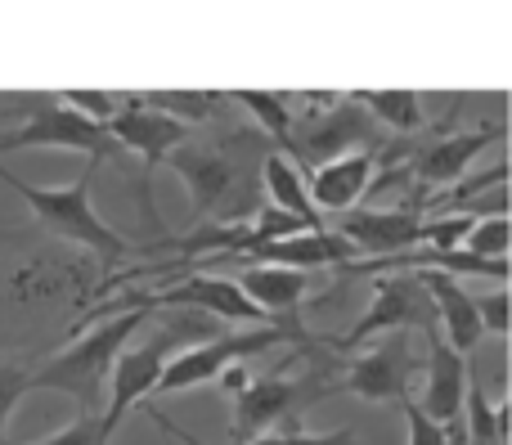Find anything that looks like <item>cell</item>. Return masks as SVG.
I'll return each instance as SVG.
<instances>
[{"label": "cell", "mask_w": 512, "mask_h": 445, "mask_svg": "<svg viewBox=\"0 0 512 445\" xmlns=\"http://www.w3.org/2000/svg\"><path fill=\"white\" fill-rule=\"evenodd\" d=\"M310 279L315 275H306V270H288V266H243L234 284H239V293L248 297L274 329L292 333L297 342H310V333L297 324V311H301V302H306Z\"/></svg>", "instance_id": "obj_11"}, {"label": "cell", "mask_w": 512, "mask_h": 445, "mask_svg": "<svg viewBox=\"0 0 512 445\" xmlns=\"http://www.w3.org/2000/svg\"><path fill=\"white\" fill-rule=\"evenodd\" d=\"M427 383H423V401L418 410L432 423H454L463 419V396H468V360L441 338V333H427Z\"/></svg>", "instance_id": "obj_14"}, {"label": "cell", "mask_w": 512, "mask_h": 445, "mask_svg": "<svg viewBox=\"0 0 512 445\" xmlns=\"http://www.w3.org/2000/svg\"><path fill=\"white\" fill-rule=\"evenodd\" d=\"M261 180H265V194H270V207H279L283 216H292V221H301L306 230H328V221L315 212V203H310V189H306V176L297 171V162L288 158V153H265L261 162Z\"/></svg>", "instance_id": "obj_16"}, {"label": "cell", "mask_w": 512, "mask_h": 445, "mask_svg": "<svg viewBox=\"0 0 512 445\" xmlns=\"http://www.w3.org/2000/svg\"><path fill=\"white\" fill-rule=\"evenodd\" d=\"M351 99L364 108V117L382 122L400 140L423 131V104H418L414 90H351Z\"/></svg>", "instance_id": "obj_17"}, {"label": "cell", "mask_w": 512, "mask_h": 445, "mask_svg": "<svg viewBox=\"0 0 512 445\" xmlns=\"http://www.w3.org/2000/svg\"><path fill=\"white\" fill-rule=\"evenodd\" d=\"M144 320H149V311H122V315L99 320L95 329L81 333L72 347H63L59 356L41 360V365L32 369V387H50V392L72 396V401H81V410L99 419L113 360L131 347V338L144 329Z\"/></svg>", "instance_id": "obj_1"}, {"label": "cell", "mask_w": 512, "mask_h": 445, "mask_svg": "<svg viewBox=\"0 0 512 445\" xmlns=\"http://www.w3.org/2000/svg\"><path fill=\"white\" fill-rule=\"evenodd\" d=\"M328 392H337V383H328L324 374H301V378H288L279 374H265V378H252L239 396H234V428L230 437L234 441H252L261 432L279 428V423H292L310 410L315 401H324Z\"/></svg>", "instance_id": "obj_3"}, {"label": "cell", "mask_w": 512, "mask_h": 445, "mask_svg": "<svg viewBox=\"0 0 512 445\" xmlns=\"http://www.w3.org/2000/svg\"><path fill=\"white\" fill-rule=\"evenodd\" d=\"M472 306H477L481 333L508 338V324H512V297H508V288H495V293H472Z\"/></svg>", "instance_id": "obj_24"}, {"label": "cell", "mask_w": 512, "mask_h": 445, "mask_svg": "<svg viewBox=\"0 0 512 445\" xmlns=\"http://www.w3.org/2000/svg\"><path fill=\"white\" fill-rule=\"evenodd\" d=\"M234 99H239V104L256 117V126H261V131L270 135L283 153H288L292 117H297V113H292V99L288 95H270V90H234Z\"/></svg>", "instance_id": "obj_19"}, {"label": "cell", "mask_w": 512, "mask_h": 445, "mask_svg": "<svg viewBox=\"0 0 512 445\" xmlns=\"http://www.w3.org/2000/svg\"><path fill=\"white\" fill-rule=\"evenodd\" d=\"M409 329L436 333V306L427 297L423 279L414 270L409 275H373V306L351 324V333L337 347H355L369 333H409Z\"/></svg>", "instance_id": "obj_7"}, {"label": "cell", "mask_w": 512, "mask_h": 445, "mask_svg": "<svg viewBox=\"0 0 512 445\" xmlns=\"http://www.w3.org/2000/svg\"><path fill=\"white\" fill-rule=\"evenodd\" d=\"M414 369H418V356L405 347V342L391 338L387 347L346 360L337 392H351L369 405H400L409 396V378H414Z\"/></svg>", "instance_id": "obj_10"}, {"label": "cell", "mask_w": 512, "mask_h": 445, "mask_svg": "<svg viewBox=\"0 0 512 445\" xmlns=\"http://www.w3.org/2000/svg\"><path fill=\"white\" fill-rule=\"evenodd\" d=\"M328 230L355 248V261H391L414 252L423 239V216L414 207H351L333 216Z\"/></svg>", "instance_id": "obj_8"}, {"label": "cell", "mask_w": 512, "mask_h": 445, "mask_svg": "<svg viewBox=\"0 0 512 445\" xmlns=\"http://www.w3.org/2000/svg\"><path fill=\"white\" fill-rule=\"evenodd\" d=\"M32 445H104V441H99V419L95 414H81V419L68 423L63 432H54V437H45V441H32Z\"/></svg>", "instance_id": "obj_27"}, {"label": "cell", "mask_w": 512, "mask_h": 445, "mask_svg": "<svg viewBox=\"0 0 512 445\" xmlns=\"http://www.w3.org/2000/svg\"><path fill=\"white\" fill-rule=\"evenodd\" d=\"M306 108H310L306 117H292L288 153L301 162H310V167L333 162V158H342V153H360L364 140H373V126L355 99L310 95Z\"/></svg>", "instance_id": "obj_5"}, {"label": "cell", "mask_w": 512, "mask_h": 445, "mask_svg": "<svg viewBox=\"0 0 512 445\" xmlns=\"http://www.w3.org/2000/svg\"><path fill=\"white\" fill-rule=\"evenodd\" d=\"M90 176H95V167H86L72 185L41 189V185H27L23 176H9V167H0V180L32 207V216L45 225V230L68 239V243H77V248H86V252H95L99 266L113 270L117 261H126L131 252H144V248H135L131 239H122L117 230H108V225L99 221L95 203H90Z\"/></svg>", "instance_id": "obj_2"}, {"label": "cell", "mask_w": 512, "mask_h": 445, "mask_svg": "<svg viewBox=\"0 0 512 445\" xmlns=\"http://www.w3.org/2000/svg\"><path fill=\"white\" fill-rule=\"evenodd\" d=\"M508 243H512L508 216H486V221H472V230L463 234L459 248L481 261H508Z\"/></svg>", "instance_id": "obj_20"}, {"label": "cell", "mask_w": 512, "mask_h": 445, "mask_svg": "<svg viewBox=\"0 0 512 445\" xmlns=\"http://www.w3.org/2000/svg\"><path fill=\"white\" fill-rule=\"evenodd\" d=\"M283 342H297L292 333L274 329H248V333H225V338H207L203 347H185L162 365L158 383H153V396H171V392H189V387H207L221 378L225 365H243L256 351H270V347H283Z\"/></svg>", "instance_id": "obj_4"}, {"label": "cell", "mask_w": 512, "mask_h": 445, "mask_svg": "<svg viewBox=\"0 0 512 445\" xmlns=\"http://www.w3.org/2000/svg\"><path fill=\"white\" fill-rule=\"evenodd\" d=\"M135 99H140L144 108H153V113L180 122L185 131L194 122H207V117L216 113V104H221L212 90H153V95H135Z\"/></svg>", "instance_id": "obj_18"}, {"label": "cell", "mask_w": 512, "mask_h": 445, "mask_svg": "<svg viewBox=\"0 0 512 445\" xmlns=\"http://www.w3.org/2000/svg\"><path fill=\"white\" fill-rule=\"evenodd\" d=\"M400 410H405L409 445H450V437H445V428H441V423H432L423 410H418L414 396H405V401H400Z\"/></svg>", "instance_id": "obj_26"}, {"label": "cell", "mask_w": 512, "mask_h": 445, "mask_svg": "<svg viewBox=\"0 0 512 445\" xmlns=\"http://www.w3.org/2000/svg\"><path fill=\"white\" fill-rule=\"evenodd\" d=\"M54 99H59L63 108H72L77 117H86V122H99V126H108V122H113V113L122 108V99L104 95V90H59Z\"/></svg>", "instance_id": "obj_23"}, {"label": "cell", "mask_w": 512, "mask_h": 445, "mask_svg": "<svg viewBox=\"0 0 512 445\" xmlns=\"http://www.w3.org/2000/svg\"><path fill=\"white\" fill-rule=\"evenodd\" d=\"M104 131L113 135L122 153H135V158L144 162V171H153L158 162H167L171 149H180V144L189 140L185 126L171 122V117H162V113H153V108H144L135 95L122 99V108L113 113V122H108Z\"/></svg>", "instance_id": "obj_12"}, {"label": "cell", "mask_w": 512, "mask_h": 445, "mask_svg": "<svg viewBox=\"0 0 512 445\" xmlns=\"http://www.w3.org/2000/svg\"><path fill=\"white\" fill-rule=\"evenodd\" d=\"M378 167H382V158H378L373 149L342 153V158H333V162H319V167L310 171V180H306L315 212L324 216V221H333V216L351 212V207L364 198V189L373 185Z\"/></svg>", "instance_id": "obj_13"}, {"label": "cell", "mask_w": 512, "mask_h": 445, "mask_svg": "<svg viewBox=\"0 0 512 445\" xmlns=\"http://www.w3.org/2000/svg\"><path fill=\"white\" fill-rule=\"evenodd\" d=\"M248 383H252V378H248V369H243V365H225L221 378H216V387H221L225 396H239Z\"/></svg>", "instance_id": "obj_28"}, {"label": "cell", "mask_w": 512, "mask_h": 445, "mask_svg": "<svg viewBox=\"0 0 512 445\" xmlns=\"http://www.w3.org/2000/svg\"><path fill=\"white\" fill-rule=\"evenodd\" d=\"M468 230H472V216H432V221H423L418 248H459Z\"/></svg>", "instance_id": "obj_25"}, {"label": "cell", "mask_w": 512, "mask_h": 445, "mask_svg": "<svg viewBox=\"0 0 512 445\" xmlns=\"http://www.w3.org/2000/svg\"><path fill=\"white\" fill-rule=\"evenodd\" d=\"M504 140V131L495 126H481V131H454V135H441V140L423 144V149L414 153V176L423 180L427 189H450L459 185L463 176H468L472 158H477L486 144Z\"/></svg>", "instance_id": "obj_15"}, {"label": "cell", "mask_w": 512, "mask_h": 445, "mask_svg": "<svg viewBox=\"0 0 512 445\" xmlns=\"http://www.w3.org/2000/svg\"><path fill=\"white\" fill-rule=\"evenodd\" d=\"M243 445H364V441L355 437V428L324 432V437H315V432L301 428V419H292V423H279V428L261 432V437H252V441H243Z\"/></svg>", "instance_id": "obj_21"}, {"label": "cell", "mask_w": 512, "mask_h": 445, "mask_svg": "<svg viewBox=\"0 0 512 445\" xmlns=\"http://www.w3.org/2000/svg\"><path fill=\"white\" fill-rule=\"evenodd\" d=\"M32 392V365L23 360H5L0 365V445H5V428H9V414L18 410V401Z\"/></svg>", "instance_id": "obj_22"}, {"label": "cell", "mask_w": 512, "mask_h": 445, "mask_svg": "<svg viewBox=\"0 0 512 445\" xmlns=\"http://www.w3.org/2000/svg\"><path fill=\"white\" fill-rule=\"evenodd\" d=\"M18 149H72V153H86L90 167H99L108 158H122L117 140L104 126L77 117L59 99L50 108H41L36 117H27L23 126H14V131H0V153H18Z\"/></svg>", "instance_id": "obj_6"}, {"label": "cell", "mask_w": 512, "mask_h": 445, "mask_svg": "<svg viewBox=\"0 0 512 445\" xmlns=\"http://www.w3.org/2000/svg\"><path fill=\"white\" fill-rule=\"evenodd\" d=\"M167 167L189 185L194 212L207 216V221H212V216L225 221V203H234V198L243 194L239 167H234V158L221 149V144H189L185 140L180 149H171Z\"/></svg>", "instance_id": "obj_9"}]
</instances>
